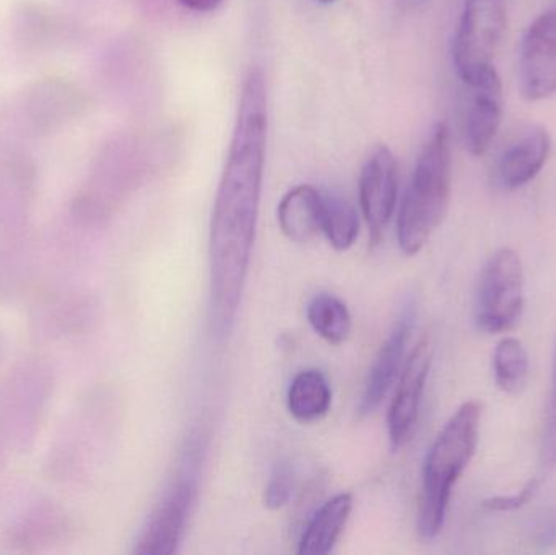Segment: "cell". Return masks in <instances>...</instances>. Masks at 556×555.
<instances>
[{
  "mask_svg": "<svg viewBox=\"0 0 556 555\" xmlns=\"http://www.w3.org/2000/svg\"><path fill=\"white\" fill-rule=\"evenodd\" d=\"M482 404L467 401L453 414L428 450L421 475L418 533L433 540L443 530L454 488L476 456Z\"/></svg>",
  "mask_w": 556,
  "mask_h": 555,
  "instance_id": "obj_1",
  "label": "cell"
},
{
  "mask_svg": "<svg viewBox=\"0 0 556 555\" xmlns=\"http://www.w3.org/2000/svg\"><path fill=\"white\" fill-rule=\"evenodd\" d=\"M453 155L446 124L434 127L418 155L397 215L399 247L407 256L420 253L443 224L451 201Z\"/></svg>",
  "mask_w": 556,
  "mask_h": 555,
  "instance_id": "obj_2",
  "label": "cell"
},
{
  "mask_svg": "<svg viewBox=\"0 0 556 555\" xmlns=\"http://www.w3.org/2000/svg\"><path fill=\"white\" fill-rule=\"evenodd\" d=\"M503 0H466L454 36L453 58L457 74L467 85L477 84L495 68L496 55L506 35Z\"/></svg>",
  "mask_w": 556,
  "mask_h": 555,
  "instance_id": "obj_3",
  "label": "cell"
},
{
  "mask_svg": "<svg viewBox=\"0 0 556 555\" xmlns=\"http://www.w3.org/2000/svg\"><path fill=\"white\" fill-rule=\"evenodd\" d=\"M525 267L511 248L490 256L477 290L476 321L482 331L502 335L511 331L525 310Z\"/></svg>",
  "mask_w": 556,
  "mask_h": 555,
  "instance_id": "obj_4",
  "label": "cell"
},
{
  "mask_svg": "<svg viewBox=\"0 0 556 555\" xmlns=\"http://www.w3.org/2000/svg\"><path fill=\"white\" fill-rule=\"evenodd\" d=\"M195 465L198 459L194 452L186 453L181 471L153 512L137 554L172 555L178 551L198 495Z\"/></svg>",
  "mask_w": 556,
  "mask_h": 555,
  "instance_id": "obj_5",
  "label": "cell"
},
{
  "mask_svg": "<svg viewBox=\"0 0 556 555\" xmlns=\"http://www.w3.org/2000/svg\"><path fill=\"white\" fill-rule=\"evenodd\" d=\"M87 97L71 80L39 78L23 90L16 106L25 129L35 136L55 133L87 110Z\"/></svg>",
  "mask_w": 556,
  "mask_h": 555,
  "instance_id": "obj_6",
  "label": "cell"
},
{
  "mask_svg": "<svg viewBox=\"0 0 556 555\" xmlns=\"http://www.w3.org/2000/svg\"><path fill=\"white\" fill-rule=\"evenodd\" d=\"M10 33L20 51L46 54L68 48L78 26L68 13L41 0H20L10 13Z\"/></svg>",
  "mask_w": 556,
  "mask_h": 555,
  "instance_id": "obj_7",
  "label": "cell"
},
{
  "mask_svg": "<svg viewBox=\"0 0 556 555\" xmlns=\"http://www.w3.org/2000/svg\"><path fill=\"white\" fill-rule=\"evenodd\" d=\"M433 361V345L428 338L420 339L412 349L405 364L402 365L401 377L395 388L394 400L388 414L389 442L392 452L407 445L414 436L420 416L421 398L425 384L430 375Z\"/></svg>",
  "mask_w": 556,
  "mask_h": 555,
  "instance_id": "obj_8",
  "label": "cell"
},
{
  "mask_svg": "<svg viewBox=\"0 0 556 555\" xmlns=\"http://www.w3.org/2000/svg\"><path fill=\"white\" fill-rule=\"evenodd\" d=\"M519 90L528 101L556 93V10L534 20L519 52Z\"/></svg>",
  "mask_w": 556,
  "mask_h": 555,
  "instance_id": "obj_9",
  "label": "cell"
},
{
  "mask_svg": "<svg viewBox=\"0 0 556 555\" xmlns=\"http://www.w3.org/2000/svg\"><path fill=\"white\" fill-rule=\"evenodd\" d=\"M399 192V165L388 146H378L359 175L358 195L372 244H378L394 215Z\"/></svg>",
  "mask_w": 556,
  "mask_h": 555,
  "instance_id": "obj_10",
  "label": "cell"
},
{
  "mask_svg": "<svg viewBox=\"0 0 556 555\" xmlns=\"http://www.w3.org/2000/svg\"><path fill=\"white\" fill-rule=\"evenodd\" d=\"M414 325L415 305L408 303L399 316L397 321H395L391 335L388 336L384 344L379 349L378 355H376L375 364H372L368 380H366L362 401L358 404L359 417L369 416L378 409L379 404L384 401L386 394L391 390L395 377L401 374L405 349H407L408 338H410Z\"/></svg>",
  "mask_w": 556,
  "mask_h": 555,
  "instance_id": "obj_11",
  "label": "cell"
},
{
  "mask_svg": "<svg viewBox=\"0 0 556 555\" xmlns=\"http://www.w3.org/2000/svg\"><path fill=\"white\" fill-rule=\"evenodd\" d=\"M472 97L466 119V139L470 153L485 155L503 121V87L496 68L486 72L477 84L470 85Z\"/></svg>",
  "mask_w": 556,
  "mask_h": 555,
  "instance_id": "obj_12",
  "label": "cell"
},
{
  "mask_svg": "<svg viewBox=\"0 0 556 555\" xmlns=\"http://www.w3.org/2000/svg\"><path fill=\"white\" fill-rule=\"evenodd\" d=\"M551 150V136L544 127L528 126L519 130L500 155L496 168L500 182L508 189L528 185L544 168Z\"/></svg>",
  "mask_w": 556,
  "mask_h": 555,
  "instance_id": "obj_13",
  "label": "cell"
},
{
  "mask_svg": "<svg viewBox=\"0 0 556 555\" xmlns=\"http://www.w3.org/2000/svg\"><path fill=\"white\" fill-rule=\"evenodd\" d=\"M277 215L285 237L307 243L323 231V192L313 186H296L281 198Z\"/></svg>",
  "mask_w": 556,
  "mask_h": 555,
  "instance_id": "obj_14",
  "label": "cell"
},
{
  "mask_svg": "<svg viewBox=\"0 0 556 555\" xmlns=\"http://www.w3.org/2000/svg\"><path fill=\"white\" fill-rule=\"evenodd\" d=\"M353 510L352 494H337L324 502L301 534L298 554L326 555L336 547Z\"/></svg>",
  "mask_w": 556,
  "mask_h": 555,
  "instance_id": "obj_15",
  "label": "cell"
},
{
  "mask_svg": "<svg viewBox=\"0 0 556 555\" xmlns=\"http://www.w3.org/2000/svg\"><path fill=\"white\" fill-rule=\"evenodd\" d=\"M332 390L326 375L317 368L300 371L288 388V413L301 424L316 422L329 413Z\"/></svg>",
  "mask_w": 556,
  "mask_h": 555,
  "instance_id": "obj_16",
  "label": "cell"
},
{
  "mask_svg": "<svg viewBox=\"0 0 556 555\" xmlns=\"http://www.w3.org/2000/svg\"><path fill=\"white\" fill-rule=\"evenodd\" d=\"M493 375L503 393L519 394L528 387L531 361L522 341L513 336L500 339L493 352Z\"/></svg>",
  "mask_w": 556,
  "mask_h": 555,
  "instance_id": "obj_17",
  "label": "cell"
},
{
  "mask_svg": "<svg viewBox=\"0 0 556 555\" xmlns=\"http://www.w3.org/2000/svg\"><path fill=\"white\" fill-rule=\"evenodd\" d=\"M306 318L317 336L339 345L352 332V315L349 306L332 293H317L307 303Z\"/></svg>",
  "mask_w": 556,
  "mask_h": 555,
  "instance_id": "obj_18",
  "label": "cell"
},
{
  "mask_svg": "<svg viewBox=\"0 0 556 555\" xmlns=\"http://www.w3.org/2000/svg\"><path fill=\"white\" fill-rule=\"evenodd\" d=\"M355 207L339 194H323V234L336 251H346L358 237Z\"/></svg>",
  "mask_w": 556,
  "mask_h": 555,
  "instance_id": "obj_19",
  "label": "cell"
},
{
  "mask_svg": "<svg viewBox=\"0 0 556 555\" xmlns=\"http://www.w3.org/2000/svg\"><path fill=\"white\" fill-rule=\"evenodd\" d=\"M294 488V472L288 462H278L267 482L264 504L270 510H278L291 501Z\"/></svg>",
  "mask_w": 556,
  "mask_h": 555,
  "instance_id": "obj_20",
  "label": "cell"
},
{
  "mask_svg": "<svg viewBox=\"0 0 556 555\" xmlns=\"http://www.w3.org/2000/svg\"><path fill=\"white\" fill-rule=\"evenodd\" d=\"M541 459L544 468L556 466V348L554 371H552V391L548 400L547 417H545L544 433H542Z\"/></svg>",
  "mask_w": 556,
  "mask_h": 555,
  "instance_id": "obj_21",
  "label": "cell"
},
{
  "mask_svg": "<svg viewBox=\"0 0 556 555\" xmlns=\"http://www.w3.org/2000/svg\"><path fill=\"white\" fill-rule=\"evenodd\" d=\"M539 488H541V481L538 478L531 479L521 491L516 492L513 495H498V497L486 499L483 502V508L486 512H500V514H505V512H515L519 510V508L528 505L529 502L532 501L535 494H538Z\"/></svg>",
  "mask_w": 556,
  "mask_h": 555,
  "instance_id": "obj_22",
  "label": "cell"
},
{
  "mask_svg": "<svg viewBox=\"0 0 556 555\" xmlns=\"http://www.w3.org/2000/svg\"><path fill=\"white\" fill-rule=\"evenodd\" d=\"M178 2L194 12H214L225 0H178Z\"/></svg>",
  "mask_w": 556,
  "mask_h": 555,
  "instance_id": "obj_23",
  "label": "cell"
},
{
  "mask_svg": "<svg viewBox=\"0 0 556 555\" xmlns=\"http://www.w3.org/2000/svg\"><path fill=\"white\" fill-rule=\"evenodd\" d=\"M314 2L320 3V5H332L337 0H314Z\"/></svg>",
  "mask_w": 556,
  "mask_h": 555,
  "instance_id": "obj_24",
  "label": "cell"
}]
</instances>
